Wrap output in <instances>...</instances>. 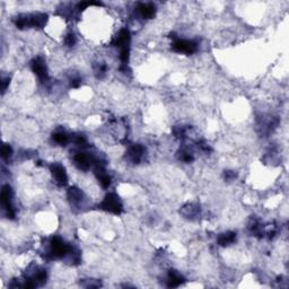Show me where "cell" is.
I'll use <instances>...</instances> for the list:
<instances>
[{
  "instance_id": "1",
  "label": "cell",
  "mask_w": 289,
  "mask_h": 289,
  "mask_svg": "<svg viewBox=\"0 0 289 289\" xmlns=\"http://www.w3.org/2000/svg\"><path fill=\"white\" fill-rule=\"evenodd\" d=\"M48 20V15L44 13H30L20 14L14 18V24L17 29H43L46 26Z\"/></svg>"
},
{
  "instance_id": "2",
  "label": "cell",
  "mask_w": 289,
  "mask_h": 289,
  "mask_svg": "<svg viewBox=\"0 0 289 289\" xmlns=\"http://www.w3.org/2000/svg\"><path fill=\"white\" fill-rule=\"evenodd\" d=\"M72 246L68 245L59 236H54L50 241L49 256L51 259H64L69 256Z\"/></svg>"
},
{
  "instance_id": "3",
  "label": "cell",
  "mask_w": 289,
  "mask_h": 289,
  "mask_svg": "<svg viewBox=\"0 0 289 289\" xmlns=\"http://www.w3.org/2000/svg\"><path fill=\"white\" fill-rule=\"evenodd\" d=\"M99 208H101L102 210L114 215H120L123 210L122 202L115 193L106 194L105 198L103 199V201L101 202V205H99Z\"/></svg>"
},
{
  "instance_id": "4",
  "label": "cell",
  "mask_w": 289,
  "mask_h": 289,
  "mask_svg": "<svg viewBox=\"0 0 289 289\" xmlns=\"http://www.w3.org/2000/svg\"><path fill=\"white\" fill-rule=\"evenodd\" d=\"M31 70L33 71V74L39 78V80L43 84H47L49 81L50 76H49V69H48L46 60L43 59L42 57H36L31 61L30 64Z\"/></svg>"
},
{
  "instance_id": "5",
  "label": "cell",
  "mask_w": 289,
  "mask_h": 289,
  "mask_svg": "<svg viewBox=\"0 0 289 289\" xmlns=\"http://www.w3.org/2000/svg\"><path fill=\"white\" fill-rule=\"evenodd\" d=\"M14 193L12 188L9 185H5L2 187L1 190V206L3 211L6 212V215L8 218H14L16 216V209L14 207L13 204Z\"/></svg>"
},
{
  "instance_id": "6",
  "label": "cell",
  "mask_w": 289,
  "mask_h": 289,
  "mask_svg": "<svg viewBox=\"0 0 289 289\" xmlns=\"http://www.w3.org/2000/svg\"><path fill=\"white\" fill-rule=\"evenodd\" d=\"M172 49L182 54H192L198 50V43L193 40L175 39L172 43Z\"/></svg>"
},
{
  "instance_id": "7",
  "label": "cell",
  "mask_w": 289,
  "mask_h": 289,
  "mask_svg": "<svg viewBox=\"0 0 289 289\" xmlns=\"http://www.w3.org/2000/svg\"><path fill=\"white\" fill-rule=\"evenodd\" d=\"M50 172L54 180V183L58 187H66L68 183V175L64 165H61L60 163H52L50 165Z\"/></svg>"
},
{
  "instance_id": "8",
  "label": "cell",
  "mask_w": 289,
  "mask_h": 289,
  "mask_svg": "<svg viewBox=\"0 0 289 289\" xmlns=\"http://www.w3.org/2000/svg\"><path fill=\"white\" fill-rule=\"evenodd\" d=\"M144 155H146V149H144L143 144H135L132 146H130L128 151H127V158L133 164L142 163L144 158Z\"/></svg>"
},
{
  "instance_id": "9",
  "label": "cell",
  "mask_w": 289,
  "mask_h": 289,
  "mask_svg": "<svg viewBox=\"0 0 289 289\" xmlns=\"http://www.w3.org/2000/svg\"><path fill=\"white\" fill-rule=\"evenodd\" d=\"M156 6L151 2H139L137 5L135 13L137 14V16L140 17L143 19H150L153 18L156 14Z\"/></svg>"
},
{
  "instance_id": "10",
  "label": "cell",
  "mask_w": 289,
  "mask_h": 289,
  "mask_svg": "<svg viewBox=\"0 0 289 289\" xmlns=\"http://www.w3.org/2000/svg\"><path fill=\"white\" fill-rule=\"evenodd\" d=\"M74 163L80 171H88L93 164L95 163V158L86 153H77L74 156Z\"/></svg>"
},
{
  "instance_id": "11",
  "label": "cell",
  "mask_w": 289,
  "mask_h": 289,
  "mask_svg": "<svg viewBox=\"0 0 289 289\" xmlns=\"http://www.w3.org/2000/svg\"><path fill=\"white\" fill-rule=\"evenodd\" d=\"M184 277L178 271L171 270L167 274V286L168 287H178L183 284Z\"/></svg>"
},
{
  "instance_id": "12",
  "label": "cell",
  "mask_w": 289,
  "mask_h": 289,
  "mask_svg": "<svg viewBox=\"0 0 289 289\" xmlns=\"http://www.w3.org/2000/svg\"><path fill=\"white\" fill-rule=\"evenodd\" d=\"M68 199L74 206H80L84 201V193H82L80 189L78 188H70L68 191Z\"/></svg>"
},
{
  "instance_id": "13",
  "label": "cell",
  "mask_w": 289,
  "mask_h": 289,
  "mask_svg": "<svg viewBox=\"0 0 289 289\" xmlns=\"http://www.w3.org/2000/svg\"><path fill=\"white\" fill-rule=\"evenodd\" d=\"M235 242H236V233H234V232L223 233V234H220V235L218 236V239H217V243H218V245L224 246V247L232 245V244H234Z\"/></svg>"
},
{
  "instance_id": "14",
  "label": "cell",
  "mask_w": 289,
  "mask_h": 289,
  "mask_svg": "<svg viewBox=\"0 0 289 289\" xmlns=\"http://www.w3.org/2000/svg\"><path fill=\"white\" fill-rule=\"evenodd\" d=\"M52 140L56 144H60V146H66V144L70 142V137L64 131H57L53 133Z\"/></svg>"
},
{
  "instance_id": "15",
  "label": "cell",
  "mask_w": 289,
  "mask_h": 289,
  "mask_svg": "<svg viewBox=\"0 0 289 289\" xmlns=\"http://www.w3.org/2000/svg\"><path fill=\"white\" fill-rule=\"evenodd\" d=\"M178 158H180V161H184V163H191L192 161H193V154H192V151H190L189 149H182L180 151V155H178Z\"/></svg>"
},
{
  "instance_id": "16",
  "label": "cell",
  "mask_w": 289,
  "mask_h": 289,
  "mask_svg": "<svg viewBox=\"0 0 289 289\" xmlns=\"http://www.w3.org/2000/svg\"><path fill=\"white\" fill-rule=\"evenodd\" d=\"M12 156H13V148H12V146H10V144H5L1 148L2 160L8 161Z\"/></svg>"
},
{
  "instance_id": "17",
  "label": "cell",
  "mask_w": 289,
  "mask_h": 289,
  "mask_svg": "<svg viewBox=\"0 0 289 289\" xmlns=\"http://www.w3.org/2000/svg\"><path fill=\"white\" fill-rule=\"evenodd\" d=\"M76 42H77V36H76L75 33L69 32L66 34V36H64V44H66L67 47H74Z\"/></svg>"
},
{
  "instance_id": "18",
  "label": "cell",
  "mask_w": 289,
  "mask_h": 289,
  "mask_svg": "<svg viewBox=\"0 0 289 289\" xmlns=\"http://www.w3.org/2000/svg\"><path fill=\"white\" fill-rule=\"evenodd\" d=\"M235 177H236L235 172H233V171H226L225 172V178H226L227 181L235 180Z\"/></svg>"
}]
</instances>
